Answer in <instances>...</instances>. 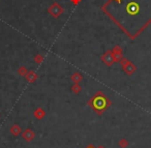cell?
<instances>
[{
	"mask_svg": "<svg viewBox=\"0 0 151 148\" xmlns=\"http://www.w3.org/2000/svg\"><path fill=\"white\" fill-rule=\"evenodd\" d=\"M103 11L133 39L151 23V0H109Z\"/></svg>",
	"mask_w": 151,
	"mask_h": 148,
	"instance_id": "cell-1",
	"label": "cell"
},
{
	"mask_svg": "<svg viewBox=\"0 0 151 148\" xmlns=\"http://www.w3.org/2000/svg\"><path fill=\"white\" fill-rule=\"evenodd\" d=\"M89 106L92 108V110H94L99 115H101V114L111 106V102L101 91H99V92L89 100Z\"/></svg>",
	"mask_w": 151,
	"mask_h": 148,
	"instance_id": "cell-2",
	"label": "cell"
},
{
	"mask_svg": "<svg viewBox=\"0 0 151 148\" xmlns=\"http://www.w3.org/2000/svg\"><path fill=\"white\" fill-rule=\"evenodd\" d=\"M21 136H22V138H23L24 141H26V142H31L32 140L34 139L35 133L33 132V130H32L31 128H26V130H24V132H22Z\"/></svg>",
	"mask_w": 151,
	"mask_h": 148,
	"instance_id": "cell-3",
	"label": "cell"
},
{
	"mask_svg": "<svg viewBox=\"0 0 151 148\" xmlns=\"http://www.w3.org/2000/svg\"><path fill=\"white\" fill-rule=\"evenodd\" d=\"M9 132H10V134L13 135L14 137H18L20 136L21 134H22V130H21V128L19 126L18 124H14L10 128V130H9Z\"/></svg>",
	"mask_w": 151,
	"mask_h": 148,
	"instance_id": "cell-4",
	"label": "cell"
},
{
	"mask_svg": "<svg viewBox=\"0 0 151 148\" xmlns=\"http://www.w3.org/2000/svg\"><path fill=\"white\" fill-rule=\"evenodd\" d=\"M34 116L36 117L37 119L41 120V119H43L45 117V112L43 111L41 109H37L36 111L34 112Z\"/></svg>",
	"mask_w": 151,
	"mask_h": 148,
	"instance_id": "cell-5",
	"label": "cell"
},
{
	"mask_svg": "<svg viewBox=\"0 0 151 148\" xmlns=\"http://www.w3.org/2000/svg\"><path fill=\"white\" fill-rule=\"evenodd\" d=\"M118 145H119L120 148H127L128 145H129V143H128V141L126 139H121L119 142H118Z\"/></svg>",
	"mask_w": 151,
	"mask_h": 148,
	"instance_id": "cell-6",
	"label": "cell"
},
{
	"mask_svg": "<svg viewBox=\"0 0 151 148\" xmlns=\"http://www.w3.org/2000/svg\"><path fill=\"white\" fill-rule=\"evenodd\" d=\"M73 92H75V93H78V92H80V90H81V88L80 87L78 86V85L76 84L75 86L73 87Z\"/></svg>",
	"mask_w": 151,
	"mask_h": 148,
	"instance_id": "cell-7",
	"label": "cell"
},
{
	"mask_svg": "<svg viewBox=\"0 0 151 148\" xmlns=\"http://www.w3.org/2000/svg\"><path fill=\"white\" fill-rule=\"evenodd\" d=\"M86 148H95V147H94V146H92V145H89V146H87Z\"/></svg>",
	"mask_w": 151,
	"mask_h": 148,
	"instance_id": "cell-8",
	"label": "cell"
},
{
	"mask_svg": "<svg viewBox=\"0 0 151 148\" xmlns=\"http://www.w3.org/2000/svg\"><path fill=\"white\" fill-rule=\"evenodd\" d=\"M97 148H105V147H103V146H101V145H99V147H97Z\"/></svg>",
	"mask_w": 151,
	"mask_h": 148,
	"instance_id": "cell-9",
	"label": "cell"
}]
</instances>
